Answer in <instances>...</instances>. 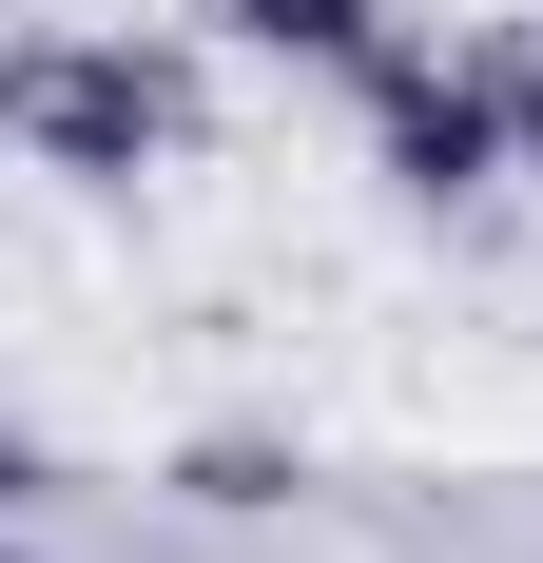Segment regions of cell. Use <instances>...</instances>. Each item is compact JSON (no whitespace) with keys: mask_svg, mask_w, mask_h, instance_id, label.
<instances>
[{"mask_svg":"<svg viewBox=\"0 0 543 563\" xmlns=\"http://www.w3.org/2000/svg\"><path fill=\"white\" fill-rule=\"evenodd\" d=\"M350 98H369L388 195H428V214H446V195H486V175H524V136H505V58H486V40H388Z\"/></svg>","mask_w":543,"mask_h":563,"instance_id":"2","label":"cell"},{"mask_svg":"<svg viewBox=\"0 0 543 563\" xmlns=\"http://www.w3.org/2000/svg\"><path fill=\"white\" fill-rule=\"evenodd\" d=\"M0 563H40V544H20V525H0Z\"/></svg>","mask_w":543,"mask_h":563,"instance_id":"6","label":"cell"},{"mask_svg":"<svg viewBox=\"0 0 543 563\" xmlns=\"http://www.w3.org/2000/svg\"><path fill=\"white\" fill-rule=\"evenodd\" d=\"M233 40L311 58V78H369V58H388V0H233Z\"/></svg>","mask_w":543,"mask_h":563,"instance_id":"3","label":"cell"},{"mask_svg":"<svg viewBox=\"0 0 543 563\" xmlns=\"http://www.w3.org/2000/svg\"><path fill=\"white\" fill-rule=\"evenodd\" d=\"M505 58V136H524V175H543V40H486Z\"/></svg>","mask_w":543,"mask_h":563,"instance_id":"4","label":"cell"},{"mask_svg":"<svg viewBox=\"0 0 543 563\" xmlns=\"http://www.w3.org/2000/svg\"><path fill=\"white\" fill-rule=\"evenodd\" d=\"M20 506H40V448H20V428H0V525H20Z\"/></svg>","mask_w":543,"mask_h":563,"instance_id":"5","label":"cell"},{"mask_svg":"<svg viewBox=\"0 0 543 563\" xmlns=\"http://www.w3.org/2000/svg\"><path fill=\"white\" fill-rule=\"evenodd\" d=\"M195 117H214V78H195L175 40H40V78H20V156L78 175V195H117V175H156Z\"/></svg>","mask_w":543,"mask_h":563,"instance_id":"1","label":"cell"}]
</instances>
